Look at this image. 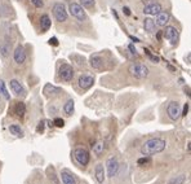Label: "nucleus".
I'll return each mask as SVG.
<instances>
[{
	"label": "nucleus",
	"mask_w": 191,
	"mask_h": 184,
	"mask_svg": "<svg viewBox=\"0 0 191 184\" xmlns=\"http://www.w3.org/2000/svg\"><path fill=\"white\" fill-rule=\"evenodd\" d=\"M9 87H11V91L16 95V96H23L26 95V91H25V88L21 86V83L17 81V79H12L11 82H9Z\"/></svg>",
	"instance_id": "9b49d317"
},
{
	"label": "nucleus",
	"mask_w": 191,
	"mask_h": 184,
	"mask_svg": "<svg viewBox=\"0 0 191 184\" xmlns=\"http://www.w3.org/2000/svg\"><path fill=\"white\" fill-rule=\"evenodd\" d=\"M49 44H50V46H58V40H57V38H56V37L50 38V39H49Z\"/></svg>",
	"instance_id": "72a5a7b5"
},
{
	"label": "nucleus",
	"mask_w": 191,
	"mask_h": 184,
	"mask_svg": "<svg viewBox=\"0 0 191 184\" xmlns=\"http://www.w3.org/2000/svg\"><path fill=\"white\" fill-rule=\"evenodd\" d=\"M0 93L4 96L5 100H9V99H11V95H9V92H8V90H7L5 83H4V81H2V79H0Z\"/></svg>",
	"instance_id": "b1692460"
},
{
	"label": "nucleus",
	"mask_w": 191,
	"mask_h": 184,
	"mask_svg": "<svg viewBox=\"0 0 191 184\" xmlns=\"http://www.w3.org/2000/svg\"><path fill=\"white\" fill-rule=\"evenodd\" d=\"M106 166H107V172H109V177H115L119 171V162L115 157H111V158L107 160L106 162Z\"/></svg>",
	"instance_id": "9d476101"
},
{
	"label": "nucleus",
	"mask_w": 191,
	"mask_h": 184,
	"mask_svg": "<svg viewBox=\"0 0 191 184\" xmlns=\"http://www.w3.org/2000/svg\"><path fill=\"white\" fill-rule=\"evenodd\" d=\"M9 49H11V47H9V44H8V43L0 42V52H2V55L4 57H7L8 55H9Z\"/></svg>",
	"instance_id": "a878e982"
},
{
	"label": "nucleus",
	"mask_w": 191,
	"mask_h": 184,
	"mask_svg": "<svg viewBox=\"0 0 191 184\" xmlns=\"http://www.w3.org/2000/svg\"><path fill=\"white\" fill-rule=\"evenodd\" d=\"M50 25H52V21L49 18L48 14H43L41 18H40V26H41V31L43 32H47L49 29H50Z\"/></svg>",
	"instance_id": "f3484780"
},
{
	"label": "nucleus",
	"mask_w": 191,
	"mask_h": 184,
	"mask_svg": "<svg viewBox=\"0 0 191 184\" xmlns=\"http://www.w3.org/2000/svg\"><path fill=\"white\" fill-rule=\"evenodd\" d=\"M53 16L58 22H65L67 20V11L62 3H56L53 5Z\"/></svg>",
	"instance_id": "39448f33"
},
{
	"label": "nucleus",
	"mask_w": 191,
	"mask_h": 184,
	"mask_svg": "<svg viewBox=\"0 0 191 184\" xmlns=\"http://www.w3.org/2000/svg\"><path fill=\"white\" fill-rule=\"evenodd\" d=\"M185 180H186V177H185L184 174H182V175H177V177L172 178V179L168 182V184H184Z\"/></svg>",
	"instance_id": "4be33fe9"
},
{
	"label": "nucleus",
	"mask_w": 191,
	"mask_h": 184,
	"mask_svg": "<svg viewBox=\"0 0 191 184\" xmlns=\"http://www.w3.org/2000/svg\"><path fill=\"white\" fill-rule=\"evenodd\" d=\"M31 3L36 8H43V5H44V0H31Z\"/></svg>",
	"instance_id": "c756f323"
},
{
	"label": "nucleus",
	"mask_w": 191,
	"mask_h": 184,
	"mask_svg": "<svg viewBox=\"0 0 191 184\" xmlns=\"http://www.w3.org/2000/svg\"><path fill=\"white\" fill-rule=\"evenodd\" d=\"M14 61L18 65H22L25 61H26V52H25V49H23V47L22 46H18L16 48V51H14Z\"/></svg>",
	"instance_id": "ddd939ff"
},
{
	"label": "nucleus",
	"mask_w": 191,
	"mask_h": 184,
	"mask_svg": "<svg viewBox=\"0 0 191 184\" xmlns=\"http://www.w3.org/2000/svg\"><path fill=\"white\" fill-rule=\"evenodd\" d=\"M137 163L140 165V166H145V165H149V163H151V158L149 156H146V157H142V158H140L137 161Z\"/></svg>",
	"instance_id": "cd10ccee"
},
{
	"label": "nucleus",
	"mask_w": 191,
	"mask_h": 184,
	"mask_svg": "<svg viewBox=\"0 0 191 184\" xmlns=\"http://www.w3.org/2000/svg\"><path fill=\"white\" fill-rule=\"evenodd\" d=\"M187 112H189V102L185 104V107H184V113H181V114H182V116H186Z\"/></svg>",
	"instance_id": "f704fd0d"
},
{
	"label": "nucleus",
	"mask_w": 191,
	"mask_h": 184,
	"mask_svg": "<svg viewBox=\"0 0 191 184\" xmlns=\"http://www.w3.org/2000/svg\"><path fill=\"white\" fill-rule=\"evenodd\" d=\"M14 113H16L17 117L22 118V117L25 116V113H26V107H25V104H23V102H17L16 107H14Z\"/></svg>",
	"instance_id": "412c9836"
},
{
	"label": "nucleus",
	"mask_w": 191,
	"mask_h": 184,
	"mask_svg": "<svg viewBox=\"0 0 191 184\" xmlns=\"http://www.w3.org/2000/svg\"><path fill=\"white\" fill-rule=\"evenodd\" d=\"M94 178L97 180L98 184H102L103 180H105V169H103V165L98 163L94 169Z\"/></svg>",
	"instance_id": "4468645a"
},
{
	"label": "nucleus",
	"mask_w": 191,
	"mask_h": 184,
	"mask_svg": "<svg viewBox=\"0 0 191 184\" xmlns=\"http://www.w3.org/2000/svg\"><path fill=\"white\" fill-rule=\"evenodd\" d=\"M93 83H94V79H93L92 75L84 74V75H82V77L79 78V86H80V88H83V90L91 88V87L93 86Z\"/></svg>",
	"instance_id": "f8f14e48"
},
{
	"label": "nucleus",
	"mask_w": 191,
	"mask_h": 184,
	"mask_svg": "<svg viewBox=\"0 0 191 184\" xmlns=\"http://www.w3.org/2000/svg\"><path fill=\"white\" fill-rule=\"evenodd\" d=\"M59 77L62 78L65 82H70L74 78V69L68 64H62L59 66Z\"/></svg>",
	"instance_id": "423d86ee"
},
{
	"label": "nucleus",
	"mask_w": 191,
	"mask_h": 184,
	"mask_svg": "<svg viewBox=\"0 0 191 184\" xmlns=\"http://www.w3.org/2000/svg\"><path fill=\"white\" fill-rule=\"evenodd\" d=\"M160 12H163V7L159 3H155V2H152L150 4H146L143 8V13L149 14V16H156Z\"/></svg>",
	"instance_id": "1a4fd4ad"
},
{
	"label": "nucleus",
	"mask_w": 191,
	"mask_h": 184,
	"mask_svg": "<svg viewBox=\"0 0 191 184\" xmlns=\"http://www.w3.org/2000/svg\"><path fill=\"white\" fill-rule=\"evenodd\" d=\"M103 151H105V144H103L102 142H98V143H96L93 145V152L97 154V156H100L101 153H103Z\"/></svg>",
	"instance_id": "5701e85b"
},
{
	"label": "nucleus",
	"mask_w": 191,
	"mask_h": 184,
	"mask_svg": "<svg viewBox=\"0 0 191 184\" xmlns=\"http://www.w3.org/2000/svg\"><path fill=\"white\" fill-rule=\"evenodd\" d=\"M91 65L94 69H102V66H103V58L101 56H98V55L92 56L91 57Z\"/></svg>",
	"instance_id": "a211bd4d"
},
{
	"label": "nucleus",
	"mask_w": 191,
	"mask_h": 184,
	"mask_svg": "<svg viewBox=\"0 0 191 184\" xmlns=\"http://www.w3.org/2000/svg\"><path fill=\"white\" fill-rule=\"evenodd\" d=\"M170 16L168 12H160L159 14H156V25L158 26H167V23L169 22Z\"/></svg>",
	"instance_id": "2eb2a0df"
},
{
	"label": "nucleus",
	"mask_w": 191,
	"mask_h": 184,
	"mask_svg": "<svg viewBox=\"0 0 191 184\" xmlns=\"http://www.w3.org/2000/svg\"><path fill=\"white\" fill-rule=\"evenodd\" d=\"M96 0H79V4L84 8H93Z\"/></svg>",
	"instance_id": "bb28decb"
},
{
	"label": "nucleus",
	"mask_w": 191,
	"mask_h": 184,
	"mask_svg": "<svg viewBox=\"0 0 191 184\" xmlns=\"http://www.w3.org/2000/svg\"><path fill=\"white\" fill-rule=\"evenodd\" d=\"M123 12L125 13V16H131V11H129L128 7H124V8H123Z\"/></svg>",
	"instance_id": "c9c22d12"
},
{
	"label": "nucleus",
	"mask_w": 191,
	"mask_h": 184,
	"mask_svg": "<svg viewBox=\"0 0 191 184\" xmlns=\"http://www.w3.org/2000/svg\"><path fill=\"white\" fill-rule=\"evenodd\" d=\"M164 35H165V38L169 40V43L172 46H176L177 42H178V38H179V34L177 31L176 27H173V26H167L165 30H164Z\"/></svg>",
	"instance_id": "6e6552de"
},
{
	"label": "nucleus",
	"mask_w": 191,
	"mask_h": 184,
	"mask_svg": "<svg viewBox=\"0 0 191 184\" xmlns=\"http://www.w3.org/2000/svg\"><path fill=\"white\" fill-rule=\"evenodd\" d=\"M167 147V142L159 137H154L145 142L141 147V153L143 156H152V154H158L160 152H163Z\"/></svg>",
	"instance_id": "f257e3e1"
},
{
	"label": "nucleus",
	"mask_w": 191,
	"mask_h": 184,
	"mask_svg": "<svg viewBox=\"0 0 191 184\" xmlns=\"http://www.w3.org/2000/svg\"><path fill=\"white\" fill-rule=\"evenodd\" d=\"M129 49H131V52H132V53H133V55H137V52H136V48H134V47H133L132 44H131V46H129Z\"/></svg>",
	"instance_id": "e433bc0d"
},
{
	"label": "nucleus",
	"mask_w": 191,
	"mask_h": 184,
	"mask_svg": "<svg viewBox=\"0 0 191 184\" xmlns=\"http://www.w3.org/2000/svg\"><path fill=\"white\" fill-rule=\"evenodd\" d=\"M36 131L40 134V132H43L44 131V122H40V123L38 125V127H36Z\"/></svg>",
	"instance_id": "473e14b6"
},
{
	"label": "nucleus",
	"mask_w": 191,
	"mask_h": 184,
	"mask_svg": "<svg viewBox=\"0 0 191 184\" xmlns=\"http://www.w3.org/2000/svg\"><path fill=\"white\" fill-rule=\"evenodd\" d=\"M53 125H54L56 127H59V128H62V127L65 126V121H63L62 118H56V119L53 121Z\"/></svg>",
	"instance_id": "c85d7f7f"
},
{
	"label": "nucleus",
	"mask_w": 191,
	"mask_h": 184,
	"mask_svg": "<svg viewBox=\"0 0 191 184\" xmlns=\"http://www.w3.org/2000/svg\"><path fill=\"white\" fill-rule=\"evenodd\" d=\"M68 9H70V13L72 17H75L76 20H79V21H85V20H88V17H86L84 9H83V7L79 4V3H71L70 7H68Z\"/></svg>",
	"instance_id": "7ed1b4c3"
},
{
	"label": "nucleus",
	"mask_w": 191,
	"mask_h": 184,
	"mask_svg": "<svg viewBox=\"0 0 191 184\" xmlns=\"http://www.w3.org/2000/svg\"><path fill=\"white\" fill-rule=\"evenodd\" d=\"M156 38H158V40H160V39H161V32H160V31H159L158 34H156Z\"/></svg>",
	"instance_id": "4c0bfd02"
},
{
	"label": "nucleus",
	"mask_w": 191,
	"mask_h": 184,
	"mask_svg": "<svg viewBox=\"0 0 191 184\" xmlns=\"http://www.w3.org/2000/svg\"><path fill=\"white\" fill-rule=\"evenodd\" d=\"M143 29L147 31V32H155V21L152 18H145L143 21Z\"/></svg>",
	"instance_id": "6ab92c4d"
},
{
	"label": "nucleus",
	"mask_w": 191,
	"mask_h": 184,
	"mask_svg": "<svg viewBox=\"0 0 191 184\" xmlns=\"http://www.w3.org/2000/svg\"><path fill=\"white\" fill-rule=\"evenodd\" d=\"M74 100L72 99H70V100H67L66 101V104L63 105V112H65V114L67 116V117H70V116H72V113H74Z\"/></svg>",
	"instance_id": "aec40b11"
},
{
	"label": "nucleus",
	"mask_w": 191,
	"mask_h": 184,
	"mask_svg": "<svg viewBox=\"0 0 191 184\" xmlns=\"http://www.w3.org/2000/svg\"><path fill=\"white\" fill-rule=\"evenodd\" d=\"M128 72L131 73V75H133L134 78H138V79H143L149 75V67H147L145 64H141V62H134V64H131L128 67Z\"/></svg>",
	"instance_id": "f03ea898"
},
{
	"label": "nucleus",
	"mask_w": 191,
	"mask_h": 184,
	"mask_svg": "<svg viewBox=\"0 0 191 184\" xmlns=\"http://www.w3.org/2000/svg\"><path fill=\"white\" fill-rule=\"evenodd\" d=\"M74 157L77 161V163L82 166L88 165V162H89V152L86 151L85 148H76L74 151Z\"/></svg>",
	"instance_id": "20e7f679"
},
{
	"label": "nucleus",
	"mask_w": 191,
	"mask_h": 184,
	"mask_svg": "<svg viewBox=\"0 0 191 184\" xmlns=\"http://www.w3.org/2000/svg\"><path fill=\"white\" fill-rule=\"evenodd\" d=\"M167 113H168V117L173 121H177L179 117H181V107H179V104L176 102V101H172L169 102L168 105V108H167Z\"/></svg>",
	"instance_id": "0eeeda50"
},
{
	"label": "nucleus",
	"mask_w": 191,
	"mask_h": 184,
	"mask_svg": "<svg viewBox=\"0 0 191 184\" xmlns=\"http://www.w3.org/2000/svg\"><path fill=\"white\" fill-rule=\"evenodd\" d=\"M9 131H11V134H13L14 136H18V137H22L23 134H22V130L17 126V125H12L9 126Z\"/></svg>",
	"instance_id": "393cba45"
},
{
	"label": "nucleus",
	"mask_w": 191,
	"mask_h": 184,
	"mask_svg": "<svg viewBox=\"0 0 191 184\" xmlns=\"http://www.w3.org/2000/svg\"><path fill=\"white\" fill-rule=\"evenodd\" d=\"M45 90H50L52 93H56V92H59V91H61L59 88H57V87H53V86H50V84H47V86H45Z\"/></svg>",
	"instance_id": "7c9ffc66"
},
{
	"label": "nucleus",
	"mask_w": 191,
	"mask_h": 184,
	"mask_svg": "<svg viewBox=\"0 0 191 184\" xmlns=\"http://www.w3.org/2000/svg\"><path fill=\"white\" fill-rule=\"evenodd\" d=\"M145 51L147 52V55H149V57L152 60V62H159V57H158V56H154V55H151V53H150V52L147 51V49H145Z\"/></svg>",
	"instance_id": "2f4dec72"
},
{
	"label": "nucleus",
	"mask_w": 191,
	"mask_h": 184,
	"mask_svg": "<svg viewBox=\"0 0 191 184\" xmlns=\"http://www.w3.org/2000/svg\"><path fill=\"white\" fill-rule=\"evenodd\" d=\"M61 179H62L63 184H76V180L74 175L68 170H62L61 171Z\"/></svg>",
	"instance_id": "dca6fc26"
}]
</instances>
